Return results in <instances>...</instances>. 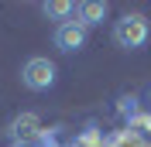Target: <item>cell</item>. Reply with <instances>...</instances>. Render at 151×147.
<instances>
[{"label":"cell","instance_id":"6da1fadb","mask_svg":"<svg viewBox=\"0 0 151 147\" xmlns=\"http://www.w3.org/2000/svg\"><path fill=\"white\" fill-rule=\"evenodd\" d=\"M113 41L120 48H141L148 41V17L144 14H127L113 24Z\"/></svg>","mask_w":151,"mask_h":147},{"label":"cell","instance_id":"7a4b0ae2","mask_svg":"<svg viewBox=\"0 0 151 147\" xmlns=\"http://www.w3.org/2000/svg\"><path fill=\"white\" fill-rule=\"evenodd\" d=\"M21 82L28 89H35V92L52 89L55 86V62H48V58H28L24 69H21Z\"/></svg>","mask_w":151,"mask_h":147},{"label":"cell","instance_id":"3957f363","mask_svg":"<svg viewBox=\"0 0 151 147\" xmlns=\"http://www.w3.org/2000/svg\"><path fill=\"white\" fill-rule=\"evenodd\" d=\"M86 45V28L79 21H62L55 28V48L58 51H79Z\"/></svg>","mask_w":151,"mask_h":147},{"label":"cell","instance_id":"277c9868","mask_svg":"<svg viewBox=\"0 0 151 147\" xmlns=\"http://www.w3.org/2000/svg\"><path fill=\"white\" fill-rule=\"evenodd\" d=\"M103 17H106V4H100V0H86V4H79V24H83V28L100 24Z\"/></svg>","mask_w":151,"mask_h":147},{"label":"cell","instance_id":"5b68a950","mask_svg":"<svg viewBox=\"0 0 151 147\" xmlns=\"http://www.w3.org/2000/svg\"><path fill=\"white\" fill-rule=\"evenodd\" d=\"M35 130H38V116H35V113H24L21 120H14V137H17V140L35 137Z\"/></svg>","mask_w":151,"mask_h":147},{"label":"cell","instance_id":"8992f818","mask_svg":"<svg viewBox=\"0 0 151 147\" xmlns=\"http://www.w3.org/2000/svg\"><path fill=\"white\" fill-rule=\"evenodd\" d=\"M45 14L48 17H65V14H72V4L69 0H52V4H45Z\"/></svg>","mask_w":151,"mask_h":147}]
</instances>
